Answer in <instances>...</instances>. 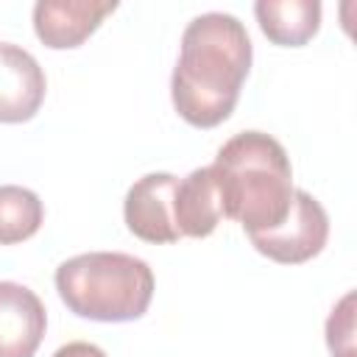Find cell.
I'll return each instance as SVG.
<instances>
[{
  "mask_svg": "<svg viewBox=\"0 0 357 357\" xmlns=\"http://www.w3.org/2000/svg\"><path fill=\"white\" fill-rule=\"evenodd\" d=\"M47 329L42 298L17 282H0V357H33Z\"/></svg>",
  "mask_w": 357,
  "mask_h": 357,
  "instance_id": "8",
  "label": "cell"
},
{
  "mask_svg": "<svg viewBox=\"0 0 357 357\" xmlns=\"http://www.w3.org/2000/svg\"><path fill=\"white\" fill-rule=\"evenodd\" d=\"M173 204H176V226L181 237H192V240L209 237L223 218L220 195L209 167H195L190 176L178 178Z\"/></svg>",
  "mask_w": 357,
  "mask_h": 357,
  "instance_id": "9",
  "label": "cell"
},
{
  "mask_svg": "<svg viewBox=\"0 0 357 357\" xmlns=\"http://www.w3.org/2000/svg\"><path fill=\"white\" fill-rule=\"evenodd\" d=\"M176 187L178 178L173 173H148L139 181H134L123 201V218L134 237L165 245L176 243L178 226H176Z\"/></svg>",
  "mask_w": 357,
  "mask_h": 357,
  "instance_id": "5",
  "label": "cell"
},
{
  "mask_svg": "<svg viewBox=\"0 0 357 357\" xmlns=\"http://www.w3.org/2000/svg\"><path fill=\"white\" fill-rule=\"evenodd\" d=\"M45 206L39 195L20 184H0V245H17L39 231Z\"/></svg>",
  "mask_w": 357,
  "mask_h": 357,
  "instance_id": "11",
  "label": "cell"
},
{
  "mask_svg": "<svg viewBox=\"0 0 357 357\" xmlns=\"http://www.w3.org/2000/svg\"><path fill=\"white\" fill-rule=\"evenodd\" d=\"M56 290L67 310L86 321L126 324L148 312L153 271L123 251H89L56 268Z\"/></svg>",
  "mask_w": 357,
  "mask_h": 357,
  "instance_id": "3",
  "label": "cell"
},
{
  "mask_svg": "<svg viewBox=\"0 0 357 357\" xmlns=\"http://www.w3.org/2000/svg\"><path fill=\"white\" fill-rule=\"evenodd\" d=\"M251 39L245 25L223 11L195 17L181 33V53L170 78L178 117L195 128H215L234 112L251 70Z\"/></svg>",
  "mask_w": 357,
  "mask_h": 357,
  "instance_id": "1",
  "label": "cell"
},
{
  "mask_svg": "<svg viewBox=\"0 0 357 357\" xmlns=\"http://www.w3.org/2000/svg\"><path fill=\"white\" fill-rule=\"evenodd\" d=\"M223 218L245 234L276 229L293 204V167L279 139L262 131H240L226 139L209 165Z\"/></svg>",
  "mask_w": 357,
  "mask_h": 357,
  "instance_id": "2",
  "label": "cell"
},
{
  "mask_svg": "<svg viewBox=\"0 0 357 357\" xmlns=\"http://www.w3.org/2000/svg\"><path fill=\"white\" fill-rule=\"evenodd\" d=\"M254 14L262 33L279 47H301L321 28L318 0H259Z\"/></svg>",
  "mask_w": 357,
  "mask_h": 357,
  "instance_id": "10",
  "label": "cell"
},
{
  "mask_svg": "<svg viewBox=\"0 0 357 357\" xmlns=\"http://www.w3.org/2000/svg\"><path fill=\"white\" fill-rule=\"evenodd\" d=\"M248 240L262 257L279 265H301L324 251L329 240V215L318 198L307 190H296L287 218L271 231L248 234Z\"/></svg>",
  "mask_w": 357,
  "mask_h": 357,
  "instance_id": "4",
  "label": "cell"
},
{
  "mask_svg": "<svg viewBox=\"0 0 357 357\" xmlns=\"http://www.w3.org/2000/svg\"><path fill=\"white\" fill-rule=\"evenodd\" d=\"M47 92L39 61L20 45L0 42V123H28Z\"/></svg>",
  "mask_w": 357,
  "mask_h": 357,
  "instance_id": "7",
  "label": "cell"
},
{
  "mask_svg": "<svg viewBox=\"0 0 357 357\" xmlns=\"http://www.w3.org/2000/svg\"><path fill=\"white\" fill-rule=\"evenodd\" d=\"M114 8V0H39L33 6V31L45 47L73 50L84 45Z\"/></svg>",
  "mask_w": 357,
  "mask_h": 357,
  "instance_id": "6",
  "label": "cell"
},
{
  "mask_svg": "<svg viewBox=\"0 0 357 357\" xmlns=\"http://www.w3.org/2000/svg\"><path fill=\"white\" fill-rule=\"evenodd\" d=\"M326 346L332 354L354 351V293H346L326 318Z\"/></svg>",
  "mask_w": 357,
  "mask_h": 357,
  "instance_id": "12",
  "label": "cell"
},
{
  "mask_svg": "<svg viewBox=\"0 0 357 357\" xmlns=\"http://www.w3.org/2000/svg\"><path fill=\"white\" fill-rule=\"evenodd\" d=\"M335 357H354V351H343V354H335Z\"/></svg>",
  "mask_w": 357,
  "mask_h": 357,
  "instance_id": "14",
  "label": "cell"
},
{
  "mask_svg": "<svg viewBox=\"0 0 357 357\" xmlns=\"http://www.w3.org/2000/svg\"><path fill=\"white\" fill-rule=\"evenodd\" d=\"M53 357H106V351L95 343H86V340H73L61 349H56Z\"/></svg>",
  "mask_w": 357,
  "mask_h": 357,
  "instance_id": "13",
  "label": "cell"
}]
</instances>
